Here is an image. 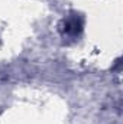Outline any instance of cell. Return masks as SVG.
I'll return each instance as SVG.
<instances>
[{"instance_id": "cell-1", "label": "cell", "mask_w": 123, "mask_h": 124, "mask_svg": "<svg viewBox=\"0 0 123 124\" xmlns=\"http://www.w3.org/2000/svg\"><path fill=\"white\" fill-rule=\"evenodd\" d=\"M83 31V19L78 15H70L67 19H64L61 23V32L64 36L77 38Z\"/></svg>"}]
</instances>
